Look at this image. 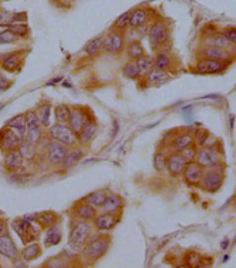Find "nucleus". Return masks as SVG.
<instances>
[{
    "label": "nucleus",
    "instance_id": "1",
    "mask_svg": "<svg viewBox=\"0 0 236 268\" xmlns=\"http://www.w3.org/2000/svg\"><path fill=\"white\" fill-rule=\"evenodd\" d=\"M111 245V237L107 235V233H98L95 235H91L86 245L81 248L80 257L83 263L94 264L98 263L102 257L105 256L110 250Z\"/></svg>",
    "mask_w": 236,
    "mask_h": 268
},
{
    "label": "nucleus",
    "instance_id": "2",
    "mask_svg": "<svg viewBox=\"0 0 236 268\" xmlns=\"http://www.w3.org/2000/svg\"><path fill=\"white\" fill-rule=\"evenodd\" d=\"M94 231V225L90 221H83L77 218H71L70 222V234H68V245L76 251L80 253L81 248L86 245Z\"/></svg>",
    "mask_w": 236,
    "mask_h": 268
},
{
    "label": "nucleus",
    "instance_id": "3",
    "mask_svg": "<svg viewBox=\"0 0 236 268\" xmlns=\"http://www.w3.org/2000/svg\"><path fill=\"white\" fill-rule=\"evenodd\" d=\"M43 140L39 146H43V157H45L46 163L51 167H60L67 154L68 146L60 143V141L51 140L50 137H47L45 143Z\"/></svg>",
    "mask_w": 236,
    "mask_h": 268
},
{
    "label": "nucleus",
    "instance_id": "4",
    "mask_svg": "<svg viewBox=\"0 0 236 268\" xmlns=\"http://www.w3.org/2000/svg\"><path fill=\"white\" fill-rule=\"evenodd\" d=\"M36 222L29 221L24 217L16 218L10 222L11 230L19 235V238L22 240V243L24 245L34 243L40 238V227H36Z\"/></svg>",
    "mask_w": 236,
    "mask_h": 268
},
{
    "label": "nucleus",
    "instance_id": "5",
    "mask_svg": "<svg viewBox=\"0 0 236 268\" xmlns=\"http://www.w3.org/2000/svg\"><path fill=\"white\" fill-rule=\"evenodd\" d=\"M24 114H26V136H24V139L36 144V146H39L46 137V128L40 123V120H39L34 110H29Z\"/></svg>",
    "mask_w": 236,
    "mask_h": 268
},
{
    "label": "nucleus",
    "instance_id": "6",
    "mask_svg": "<svg viewBox=\"0 0 236 268\" xmlns=\"http://www.w3.org/2000/svg\"><path fill=\"white\" fill-rule=\"evenodd\" d=\"M46 134L51 140L60 141L68 147L79 144V136L68 127V124H64V123H56L48 128H46Z\"/></svg>",
    "mask_w": 236,
    "mask_h": 268
},
{
    "label": "nucleus",
    "instance_id": "7",
    "mask_svg": "<svg viewBox=\"0 0 236 268\" xmlns=\"http://www.w3.org/2000/svg\"><path fill=\"white\" fill-rule=\"evenodd\" d=\"M221 165L214 167V168H208L203 171L202 180L199 183V188L203 190L205 193H218L221 190V187L224 184V171L219 170Z\"/></svg>",
    "mask_w": 236,
    "mask_h": 268
},
{
    "label": "nucleus",
    "instance_id": "8",
    "mask_svg": "<svg viewBox=\"0 0 236 268\" xmlns=\"http://www.w3.org/2000/svg\"><path fill=\"white\" fill-rule=\"evenodd\" d=\"M195 161L199 165H202L205 170H208V168L221 165L222 157L216 146H203V147H199V150L196 153Z\"/></svg>",
    "mask_w": 236,
    "mask_h": 268
},
{
    "label": "nucleus",
    "instance_id": "9",
    "mask_svg": "<svg viewBox=\"0 0 236 268\" xmlns=\"http://www.w3.org/2000/svg\"><path fill=\"white\" fill-rule=\"evenodd\" d=\"M93 117V111L87 106H73L71 114L68 118V127L71 128L77 136L81 133V130L87 124V121Z\"/></svg>",
    "mask_w": 236,
    "mask_h": 268
},
{
    "label": "nucleus",
    "instance_id": "10",
    "mask_svg": "<svg viewBox=\"0 0 236 268\" xmlns=\"http://www.w3.org/2000/svg\"><path fill=\"white\" fill-rule=\"evenodd\" d=\"M169 29L167 24L161 20H155L154 24L149 26V32H148V37H149V43L154 50H159L164 45H167L169 40Z\"/></svg>",
    "mask_w": 236,
    "mask_h": 268
},
{
    "label": "nucleus",
    "instance_id": "11",
    "mask_svg": "<svg viewBox=\"0 0 236 268\" xmlns=\"http://www.w3.org/2000/svg\"><path fill=\"white\" fill-rule=\"evenodd\" d=\"M125 36L120 30H111L105 37H102V52L108 54H120L125 50Z\"/></svg>",
    "mask_w": 236,
    "mask_h": 268
},
{
    "label": "nucleus",
    "instance_id": "12",
    "mask_svg": "<svg viewBox=\"0 0 236 268\" xmlns=\"http://www.w3.org/2000/svg\"><path fill=\"white\" fill-rule=\"evenodd\" d=\"M120 221H121V213H104V211H101L93 220V225H94V230L98 233H108V231L114 230Z\"/></svg>",
    "mask_w": 236,
    "mask_h": 268
},
{
    "label": "nucleus",
    "instance_id": "13",
    "mask_svg": "<svg viewBox=\"0 0 236 268\" xmlns=\"http://www.w3.org/2000/svg\"><path fill=\"white\" fill-rule=\"evenodd\" d=\"M24 56H26L24 50L1 54L0 56V67L7 73H17V71H20L23 64H24Z\"/></svg>",
    "mask_w": 236,
    "mask_h": 268
},
{
    "label": "nucleus",
    "instance_id": "14",
    "mask_svg": "<svg viewBox=\"0 0 236 268\" xmlns=\"http://www.w3.org/2000/svg\"><path fill=\"white\" fill-rule=\"evenodd\" d=\"M22 141V136L17 134L16 131H13L7 126H3L0 128V152L1 153H7L19 149Z\"/></svg>",
    "mask_w": 236,
    "mask_h": 268
},
{
    "label": "nucleus",
    "instance_id": "15",
    "mask_svg": "<svg viewBox=\"0 0 236 268\" xmlns=\"http://www.w3.org/2000/svg\"><path fill=\"white\" fill-rule=\"evenodd\" d=\"M0 257L6 258V260H16L17 257H20V251L17 248V245L14 243L11 234L9 230H6L4 233L0 235Z\"/></svg>",
    "mask_w": 236,
    "mask_h": 268
},
{
    "label": "nucleus",
    "instance_id": "16",
    "mask_svg": "<svg viewBox=\"0 0 236 268\" xmlns=\"http://www.w3.org/2000/svg\"><path fill=\"white\" fill-rule=\"evenodd\" d=\"M97 214H98V209L93 207L83 200H79L71 209V218H77V220H83V221L93 222Z\"/></svg>",
    "mask_w": 236,
    "mask_h": 268
},
{
    "label": "nucleus",
    "instance_id": "17",
    "mask_svg": "<svg viewBox=\"0 0 236 268\" xmlns=\"http://www.w3.org/2000/svg\"><path fill=\"white\" fill-rule=\"evenodd\" d=\"M199 56H201L199 58H211V60H216V61L226 63V64L234 57L232 52H229V50L216 46H205V45L199 52Z\"/></svg>",
    "mask_w": 236,
    "mask_h": 268
},
{
    "label": "nucleus",
    "instance_id": "18",
    "mask_svg": "<svg viewBox=\"0 0 236 268\" xmlns=\"http://www.w3.org/2000/svg\"><path fill=\"white\" fill-rule=\"evenodd\" d=\"M86 156V150H84V147L83 146H73V147H68L67 154H66V157H64V160H63V163L60 165V170H63V171H68V170H71V168H74L77 164L83 160V157Z\"/></svg>",
    "mask_w": 236,
    "mask_h": 268
},
{
    "label": "nucleus",
    "instance_id": "19",
    "mask_svg": "<svg viewBox=\"0 0 236 268\" xmlns=\"http://www.w3.org/2000/svg\"><path fill=\"white\" fill-rule=\"evenodd\" d=\"M228 67L226 63H221L211 58H199L195 64V71L199 74H219Z\"/></svg>",
    "mask_w": 236,
    "mask_h": 268
},
{
    "label": "nucleus",
    "instance_id": "20",
    "mask_svg": "<svg viewBox=\"0 0 236 268\" xmlns=\"http://www.w3.org/2000/svg\"><path fill=\"white\" fill-rule=\"evenodd\" d=\"M98 133V121L95 120V117L93 116L87 121V124L84 126V128L81 130V133L79 134V144L83 147H89L93 141L95 140Z\"/></svg>",
    "mask_w": 236,
    "mask_h": 268
},
{
    "label": "nucleus",
    "instance_id": "21",
    "mask_svg": "<svg viewBox=\"0 0 236 268\" xmlns=\"http://www.w3.org/2000/svg\"><path fill=\"white\" fill-rule=\"evenodd\" d=\"M23 164H24V159L19 152V149L3 153V167H4L6 171L17 173L19 170L23 168Z\"/></svg>",
    "mask_w": 236,
    "mask_h": 268
},
{
    "label": "nucleus",
    "instance_id": "22",
    "mask_svg": "<svg viewBox=\"0 0 236 268\" xmlns=\"http://www.w3.org/2000/svg\"><path fill=\"white\" fill-rule=\"evenodd\" d=\"M203 171H205V168H203L202 165H199L196 161L187 164V168H185V171L182 174L184 175V181L188 186L199 187V183L202 180Z\"/></svg>",
    "mask_w": 236,
    "mask_h": 268
},
{
    "label": "nucleus",
    "instance_id": "23",
    "mask_svg": "<svg viewBox=\"0 0 236 268\" xmlns=\"http://www.w3.org/2000/svg\"><path fill=\"white\" fill-rule=\"evenodd\" d=\"M187 161L184 160V157L181 156V153L172 152L167 157V171L172 177H180L184 174L185 168H187Z\"/></svg>",
    "mask_w": 236,
    "mask_h": 268
},
{
    "label": "nucleus",
    "instance_id": "24",
    "mask_svg": "<svg viewBox=\"0 0 236 268\" xmlns=\"http://www.w3.org/2000/svg\"><path fill=\"white\" fill-rule=\"evenodd\" d=\"M16 23H27V13L10 12L0 7V27H9Z\"/></svg>",
    "mask_w": 236,
    "mask_h": 268
},
{
    "label": "nucleus",
    "instance_id": "25",
    "mask_svg": "<svg viewBox=\"0 0 236 268\" xmlns=\"http://www.w3.org/2000/svg\"><path fill=\"white\" fill-rule=\"evenodd\" d=\"M61 221H63V217L60 214H57L56 211H40V213H36V224L42 230H47L51 225L61 224Z\"/></svg>",
    "mask_w": 236,
    "mask_h": 268
},
{
    "label": "nucleus",
    "instance_id": "26",
    "mask_svg": "<svg viewBox=\"0 0 236 268\" xmlns=\"http://www.w3.org/2000/svg\"><path fill=\"white\" fill-rule=\"evenodd\" d=\"M152 12L151 9L146 7H138L135 10H131V19H130V29L140 27L142 24H149V20L152 19Z\"/></svg>",
    "mask_w": 236,
    "mask_h": 268
},
{
    "label": "nucleus",
    "instance_id": "27",
    "mask_svg": "<svg viewBox=\"0 0 236 268\" xmlns=\"http://www.w3.org/2000/svg\"><path fill=\"white\" fill-rule=\"evenodd\" d=\"M125 206V201L124 198L117 194V193H108V196L105 198L102 207L100 209L104 213H121Z\"/></svg>",
    "mask_w": 236,
    "mask_h": 268
},
{
    "label": "nucleus",
    "instance_id": "28",
    "mask_svg": "<svg viewBox=\"0 0 236 268\" xmlns=\"http://www.w3.org/2000/svg\"><path fill=\"white\" fill-rule=\"evenodd\" d=\"M51 110H53V103L47 99H43L37 107L34 108L36 114L39 117L40 123L43 124V127L48 128L50 127V116H51Z\"/></svg>",
    "mask_w": 236,
    "mask_h": 268
},
{
    "label": "nucleus",
    "instance_id": "29",
    "mask_svg": "<svg viewBox=\"0 0 236 268\" xmlns=\"http://www.w3.org/2000/svg\"><path fill=\"white\" fill-rule=\"evenodd\" d=\"M192 144H195L193 143V134H192L191 131H180L175 137H174V140H172V150L174 152H182V150H185L187 147H189Z\"/></svg>",
    "mask_w": 236,
    "mask_h": 268
},
{
    "label": "nucleus",
    "instance_id": "30",
    "mask_svg": "<svg viewBox=\"0 0 236 268\" xmlns=\"http://www.w3.org/2000/svg\"><path fill=\"white\" fill-rule=\"evenodd\" d=\"M63 240V230L60 228V224L56 225H51L46 230V237H45V247L46 248H51V247H56L61 243Z\"/></svg>",
    "mask_w": 236,
    "mask_h": 268
},
{
    "label": "nucleus",
    "instance_id": "31",
    "mask_svg": "<svg viewBox=\"0 0 236 268\" xmlns=\"http://www.w3.org/2000/svg\"><path fill=\"white\" fill-rule=\"evenodd\" d=\"M19 152H20V154L23 156L24 161L33 163L34 160L37 159V156H39V146H36L33 143L27 141L26 139H23L20 146H19Z\"/></svg>",
    "mask_w": 236,
    "mask_h": 268
},
{
    "label": "nucleus",
    "instance_id": "32",
    "mask_svg": "<svg viewBox=\"0 0 236 268\" xmlns=\"http://www.w3.org/2000/svg\"><path fill=\"white\" fill-rule=\"evenodd\" d=\"M108 193L110 191L107 188H100V190H95V191H93L90 194H87L86 197H83L81 200L100 210L102 207V204H104V201H105V198L108 196Z\"/></svg>",
    "mask_w": 236,
    "mask_h": 268
},
{
    "label": "nucleus",
    "instance_id": "33",
    "mask_svg": "<svg viewBox=\"0 0 236 268\" xmlns=\"http://www.w3.org/2000/svg\"><path fill=\"white\" fill-rule=\"evenodd\" d=\"M43 254V250H42V245L39 243H30V244L24 245L22 251H20V257L26 263H32V261H36L39 257Z\"/></svg>",
    "mask_w": 236,
    "mask_h": 268
},
{
    "label": "nucleus",
    "instance_id": "34",
    "mask_svg": "<svg viewBox=\"0 0 236 268\" xmlns=\"http://www.w3.org/2000/svg\"><path fill=\"white\" fill-rule=\"evenodd\" d=\"M205 46H216L221 47V49H225V50H229V52H234L236 50L234 45L228 40L225 37V35L221 32V33H215V35L209 36V39L206 40Z\"/></svg>",
    "mask_w": 236,
    "mask_h": 268
},
{
    "label": "nucleus",
    "instance_id": "35",
    "mask_svg": "<svg viewBox=\"0 0 236 268\" xmlns=\"http://www.w3.org/2000/svg\"><path fill=\"white\" fill-rule=\"evenodd\" d=\"M4 126L11 128L13 131H16L17 134H20L23 139H24V136H26V114H24V113L16 114L14 117L9 118Z\"/></svg>",
    "mask_w": 236,
    "mask_h": 268
},
{
    "label": "nucleus",
    "instance_id": "36",
    "mask_svg": "<svg viewBox=\"0 0 236 268\" xmlns=\"http://www.w3.org/2000/svg\"><path fill=\"white\" fill-rule=\"evenodd\" d=\"M71 263H73V256H68L67 251H64L58 256L48 258L46 264H43V267H71Z\"/></svg>",
    "mask_w": 236,
    "mask_h": 268
},
{
    "label": "nucleus",
    "instance_id": "37",
    "mask_svg": "<svg viewBox=\"0 0 236 268\" xmlns=\"http://www.w3.org/2000/svg\"><path fill=\"white\" fill-rule=\"evenodd\" d=\"M145 77H146V82L149 83L151 86H161V84H164V83L168 82L169 74H168V71L152 69V70L146 74Z\"/></svg>",
    "mask_w": 236,
    "mask_h": 268
},
{
    "label": "nucleus",
    "instance_id": "38",
    "mask_svg": "<svg viewBox=\"0 0 236 268\" xmlns=\"http://www.w3.org/2000/svg\"><path fill=\"white\" fill-rule=\"evenodd\" d=\"M125 53H127L130 60H137V58L145 54V49L142 47L140 40H133L125 46Z\"/></svg>",
    "mask_w": 236,
    "mask_h": 268
},
{
    "label": "nucleus",
    "instance_id": "39",
    "mask_svg": "<svg viewBox=\"0 0 236 268\" xmlns=\"http://www.w3.org/2000/svg\"><path fill=\"white\" fill-rule=\"evenodd\" d=\"M123 76L128 80H140L142 77L141 70L138 69L137 63L134 60H130L128 63H125L123 66Z\"/></svg>",
    "mask_w": 236,
    "mask_h": 268
},
{
    "label": "nucleus",
    "instance_id": "40",
    "mask_svg": "<svg viewBox=\"0 0 236 268\" xmlns=\"http://www.w3.org/2000/svg\"><path fill=\"white\" fill-rule=\"evenodd\" d=\"M154 58H155V69H158V70L168 71L171 70V67L174 64L172 57L169 56L168 53H165V52H158L157 56Z\"/></svg>",
    "mask_w": 236,
    "mask_h": 268
},
{
    "label": "nucleus",
    "instance_id": "41",
    "mask_svg": "<svg viewBox=\"0 0 236 268\" xmlns=\"http://www.w3.org/2000/svg\"><path fill=\"white\" fill-rule=\"evenodd\" d=\"M134 61L137 63L138 69L141 70L142 76H146L152 69H155V58L148 56V54H144V56H141V57L137 58Z\"/></svg>",
    "mask_w": 236,
    "mask_h": 268
},
{
    "label": "nucleus",
    "instance_id": "42",
    "mask_svg": "<svg viewBox=\"0 0 236 268\" xmlns=\"http://www.w3.org/2000/svg\"><path fill=\"white\" fill-rule=\"evenodd\" d=\"M70 114H71V107L68 105H57L54 107V118H56V123H64L67 124L68 118H70Z\"/></svg>",
    "mask_w": 236,
    "mask_h": 268
},
{
    "label": "nucleus",
    "instance_id": "43",
    "mask_svg": "<svg viewBox=\"0 0 236 268\" xmlns=\"http://www.w3.org/2000/svg\"><path fill=\"white\" fill-rule=\"evenodd\" d=\"M86 54L90 57H97L102 52V37H95L91 39L90 42L86 45Z\"/></svg>",
    "mask_w": 236,
    "mask_h": 268
},
{
    "label": "nucleus",
    "instance_id": "44",
    "mask_svg": "<svg viewBox=\"0 0 236 268\" xmlns=\"http://www.w3.org/2000/svg\"><path fill=\"white\" fill-rule=\"evenodd\" d=\"M167 157L168 154L164 152H157L152 157V165L157 173H164L167 171Z\"/></svg>",
    "mask_w": 236,
    "mask_h": 268
},
{
    "label": "nucleus",
    "instance_id": "45",
    "mask_svg": "<svg viewBox=\"0 0 236 268\" xmlns=\"http://www.w3.org/2000/svg\"><path fill=\"white\" fill-rule=\"evenodd\" d=\"M211 139H212L211 133H209L208 130H205V128H198V130L193 133V143H195V146H196L198 149L206 146L208 141L211 140Z\"/></svg>",
    "mask_w": 236,
    "mask_h": 268
},
{
    "label": "nucleus",
    "instance_id": "46",
    "mask_svg": "<svg viewBox=\"0 0 236 268\" xmlns=\"http://www.w3.org/2000/svg\"><path fill=\"white\" fill-rule=\"evenodd\" d=\"M13 35H16L19 39H27L30 37V27L27 23H16L7 27Z\"/></svg>",
    "mask_w": 236,
    "mask_h": 268
},
{
    "label": "nucleus",
    "instance_id": "47",
    "mask_svg": "<svg viewBox=\"0 0 236 268\" xmlns=\"http://www.w3.org/2000/svg\"><path fill=\"white\" fill-rule=\"evenodd\" d=\"M130 19H131V12H130V10L123 13L121 16H118V19H117L113 24V30L123 32L125 29H128V27H130Z\"/></svg>",
    "mask_w": 236,
    "mask_h": 268
},
{
    "label": "nucleus",
    "instance_id": "48",
    "mask_svg": "<svg viewBox=\"0 0 236 268\" xmlns=\"http://www.w3.org/2000/svg\"><path fill=\"white\" fill-rule=\"evenodd\" d=\"M19 42V37L13 35L9 29H4L3 32H0V46L3 45H16Z\"/></svg>",
    "mask_w": 236,
    "mask_h": 268
},
{
    "label": "nucleus",
    "instance_id": "49",
    "mask_svg": "<svg viewBox=\"0 0 236 268\" xmlns=\"http://www.w3.org/2000/svg\"><path fill=\"white\" fill-rule=\"evenodd\" d=\"M185 267H201V263H202V258L198 253L191 251L185 256Z\"/></svg>",
    "mask_w": 236,
    "mask_h": 268
},
{
    "label": "nucleus",
    "instance_id": "50",
    "mask_svg": "<svg viewBox=\"0 0 236 268\" xmlns=\"http://www.w3.org/2000/svg\"><path fill=\"white\" fill-rule=\"evenodd\" d=\"M181 153V156L184 157V160L187 161V163H193L195 161V159H196V153H198V147L195 146V144H192L189 147H187L185 150H182Z\"/></svg>",
    "mask_w": 236,
    "mask_h": 268
},
{
    "label": "nucleus",
    "instance_id": "51",
    "mask_svg": "<svg viewBox=\"0 0 236 268\" xmlns=\"http://www.w3.org/2000/svg\"><path fill=\"white\" fill-rule=\"evenodd\" d=\"M222 33L225 35L226 39H228L236 49V27H226Z\"/></svg>",
    "mask_w": 236,
    "mask_h": 268
},
{
    "label": "nucleus",
    "instance_id": "52",
    "mask_svg": "<svg viewBox=\"0 0 236 268\" xmlns=\"http://www.w3.org/2000/svg\"><path fill=\"white\" fill-rule=\"evenodd\" d=\"M11 84H13V82H11L10 79H7L1 71H0V92H6V90H9L11 87Z\"/></svg>",
    "mask_w": 236,
    "mask_h": 268
},
{
    "label": "nucleus",
    "instance_id": "53",
    "mask_svg": "<svg viewBox=\"0 0 236 268\" xmlns=\"http://www.w3.org/2000/svg\"><path fill=\"white\" fill-rule=\"evenodd\" d=\"M134 33H137V40H140V39H142L144 36L148 35V32H149V26L148 24H142V26H140V27H135V29H131Z\"/></svg>",
    "mask_w": 236,
    "mask_h": 268
},
{
    "label": "nucleus",
    "instance_id": "54",
    "mask_svg": "<svg viewBox=\"0 0 236 268\" xmlns=\"http://www.w3.org/2000/svg\"><path fill=\"white\" fill-rule=\"evenodd\" d=\"M11 263H13L11 267H27V264H29V263H26V261L23 260L22 257H17V258L13 260Z\"/></svg>",
    "mask_w": 236,
    "mask_h": 268
},
{
    "label": "nucleus",
    "instance_id": "55",
    "mask_svg": "<svg viewBox=\"0 0 236 268\" xmlns=\"http://www.w3.org/2000/svg\"><path fill=\"white\" fill-rule=\"evenodd\" d=\"M7 230V220L4 217H0V235Z\"/></svg>",
    "mask_w": 236,
    "mask_h": 268
},
{
    "label": "nucleus",
    "instance_id": "56",
    "mask_svg": "<svg viewBox=\"0 0 236 268\" xmlns=\"http://www.w3.org/2000/svg\"><path fill=\"white\" fill-rule=\"evenodd\" d=\"M54 1H61V3H68V4H70V3H73L74 0H54Z\"/></svg>",
    "mask_w": 236,
    "mask_h": 268
},
{
    "label": "nucleus",
    "instance_id": "57",
    "mask_svg": "<svg viewBox=\"0 0 236 268\" xmlns=\"http://www.w3.org/2000/svg\"><path fill=\"white\" fill-rule=\"evenodd\" d=\"M221 247H222V248H224V250H225L226 247H228V241H224V243H222V245H221Z\"/></svg>",
    "mask_w": 236,
    "mask_h": 268
},
{
    "label": "nucleus",
    "instance_id": "58",
    "mask_svg": "<svg viewBox=\"0 0 236 268\" xmlns=\"http://www.w3.org/2000/svg\"><path fill=\"white\" fill-rule=\"evenodd\" d=\"M235 200H236V194H235Z\"/></svg>",
    "mask_w": 236,
    "mask_h": 268
},
{
    "label": "nucleus",
    "instance_id": "59",
    "mask_svg": "<svg viewBox=\"0 0 236 268\" xmlns=\"http://www.w3.org/2000/svg\"><path fill=\"white\" fill-rule=\"evenodd\" d=\"M0 267H1V266H0Z\"/></svg>",
    "mask_w": 236,
    "mask_h": 268
}]
</instances>
